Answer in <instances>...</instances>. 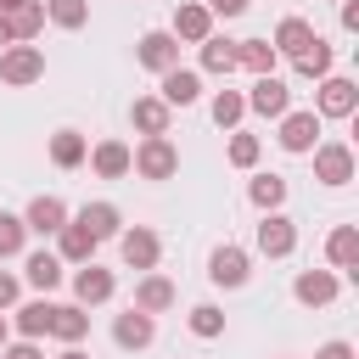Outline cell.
<instances>
[{"label":"cell","instance_id":"cell-1","mask_svg":"<svg viewBox=\"0 0 359 359\" xmlns=\"http://www.w3.org/2000/svg\"><path fill=\"white\" fill-rule=\"evenodd\" d=\"M45 79V50L34 45V39H11L6 50H0V84L6 90H28V84H39Z\"/></svg>","mask_w":359,"mask_h":359},{"label":"cell","instance_id":"cell-2","mask_svg":"<svg viewBox=\"0 0 359 359\" xmlns=\"http://www.w3.org/2000/svg\"><path fill=\"white\" fill-rule=\"evenodd\" d=\"M129 174H140V180H174L180 174V146L168 135H146L140 146H129Z\"/></svg>","mask_w":359,"mask_h":359},{"label":"cell","instance_id":"cell-3","mask_svg":"<svg viewBox=\"0 0 359 359\" xmlns=\"http://www.w3.org/2000/svg\"><path fill=\"white\" fill-rule=\"evenodd\" d=\"M353 107H359V84L342 79V73H325L320 90H314V112L320 118H353Z\"/></svg>","mask_w":359,"mask_h":359},{"label":"cell","instance_id":"cell-4","mask_svg":"<svg viewBox=\"0 0 359 359\" xmlns=\"http://www.w3.org/2000/svg\"><path fill=\"white\" fill-rule=\"evenodd\" d=\"M314 180L320 185H348L353 180V146L348 140H320L314 146Z\"/></svg>","mask_w":359,"mask_h":359},{"label":"cell","instance_id":"cell-5","mask_svg":"<svg viewBox=\"0 0 359 359\" xmlns=\"http://www.w3.org/2000/svg\"><path fill=\"white\" fill-rule=\"evenodd\" d=\"M247 275H252L247 247L224 241V247H213V252H208V280H213V286H247Z\"/></svg>","mask_w":359,"mask_h":359},{"label":"cell","instance_id":"cell-6","mask_svg":"<svg viewBox=\"0 0 359 359\" xmlns=\"http://www.w3.org/2000/svg\"><path fill=\"white\" fill-rule=\"evenodd\" d=\"M241 101H247V112H258V118H280V112H292V90H286L275 73H258L252 90H247Z\"/></svg>","mask_w":359,"mask_h":359},{"label":"cell","instance_id":"cell-7","mask_svg":"<svg viewBox=\"0 0 359 359\" xmlns=\"http://www.w3.org/2000/svg\"><path fill=\"white\" fill-rule=\"evenodd\" d=\"M252 241H258V252H264V258H292V247H297V224L275 208V213H264V219H258V236H252Z\"/></svg>","mask_w":359,"mask_h":359},{"label":"cell","instance_id":"cell-8","mask_svg":"<svg viewBox=\"0 0 359 359\" xmlns=\"http://www.w3.org/2000/svg\"><path fill=\"white\" fill-rule=\"evenodd\" d=\"M135 62H140V67H151V73H168V67H180V39H174L168 28H151V34H140Z\"/></svg>","mask_w":359,"mask_h":359},{"label":"cell","instance_id":"cell-9","mask_svg":"<svg viewBox=\"0 0 359 359\" xmlns=\"http://www.w3.org/2000/svg\"><path fill=\"white\" fill-rule=\"evenodd\" d=\"M275 140H280L286 151H297V157L314 151V146H320V112H314V107H309V112H280V135H275Z\"/></svg>","mask_w":359,"mask_h":359},{"label":"cell","instance_id":"cell-10","mask_svg":"<svg viewBox=\"0 0 359 359\" xmlns=\"http://www.w3.org/2000/svg\"><path fill=\"white\" fill-rule=\"evenodd\" d=\"M118 252H123V264H129V269H157L163 241H157V230L135 224V230H118Z\"/></svg>","mask_w":359,"mask_h":359},{"label":"cell","instance_id":"cell-11","mask_svg":"<svg viewBox=\"0 0 359 359\" xmlns=\"http://www.w3.org/2000/svg\"><path fill=\"white\" fill-rule=\"evenodd\" d=\"M337 292H342V280L331 269H297V280H292V297L303 309H325V303H337Z\"/></svg>","mask_w":359,"mask_h":359},{"label":"cell","instance_id":"cell-12","mask_svg":"<svg viewBox=\"0 0 359 359\" xmlns=\"http://www.w3.org/2000/svg\"><path fill=\"white\" fill-rule=\"evenodd\" d=\"M151 337H157V320H151V314H140L135 303H129V309L112 320V342H118V348H129V353L151 348Z\"/></svg>","mask_w":359,"mask_h":359},{"label":"cell","instance_id":"cell-13","mask_svg":"<svg viewBox=\"0 0 359 359\" xmlns=\"http://www.w3.org/2000/svg\"><path fill=\"white\" fill-rule=\"evenodd\" d=\"M180 45H202L208 34H213V11L202 6V0H180V11H174V28H168Z\"/></svg>","mask_w":359,"mask_h":359},{"label":"cell","instance_id":"cell-14","mask_svg":"<svg viewBox=\"0 0 359 359\" xmlns=\"http://www.w3.org/2000/svg\"><path fill=\"white\" fill-rule=\"evenodd\" d=\"M118 292V280H112V269H101L95 258L90 264H79V275H73V297L84 303V309H95V303H107Z\"/></svg>","mask_w":359,"mask_h":359},{"label":"cell","instance_id":"cell-15","mask_svg":"<svg viewBox=\"0 0 359 359\" xmlns=\"http://www.w3.org/2000/svg\"><path fill=\"white\" fill-rule=\"evenodd\" d=\"M174 297H180L174 280L157 275V269H146V275L135 280V309H140V314H163V309H174Z\"/></svg>","mask_w":359,"mask_h":359},{"label":"cell","instance_id":"cell-16","mask_svg":"<svg viewBox=\"0 0 359 359\" xmlns=\"http://www.w3.org/2000/svg\"><path fill=\"white\" fill-rule=\"evenodd\" d=\"M168 118H174V107L163 95H135V107H129V123L140 135H168Z\"/></svg>","mask_w":359,"mask_h":359},{"label":"cell","instance_id":"cell-17","mask_svg":"<svg viewBox=\"0 0 359 359\" xmlns=\"http://www.w3.org/2000/svg\"><path fill=\"white\" fill-rule=\"evenodd\" d=\"M22 224H28L34 236H56V230L67 224V202H62V196H34L28 213H22Z\"/></svg>","mask_w":359,"mask_h":359},{"label":"cell","instance_id":"cell-18","mask_svg":"<svg viewBox=\"0 0 359 359\" xmlns=\"http://www.w3.org/2000/svg\"><path fill=\"white\" fill-rule=\"evenodd\" d=\"M56 258H62V264H90V258H95V236H90L79 219H67V224L56 230Z\"/></svg>","mask_w":359,"mask_h":359},{"label":"cell","instance_id":"cell-19","mask_svg":"<svg viewBox=\"0 0 359 359\" xmlns=\"http://www.w3.org/2000/svg\"><path fill=\"white\" fill-rule=\"evenodd\" d=\"M325 258H331L337 269H348V280H359V230H353V224H337V230L325 236Z\"/></svg>","mask_w":359,"mask_h":359},{"label":"cell","instance_id":"cell-20","mask_svg":"<svg viewBox=\"0 0 359 359\" xmlns=\"http://www.w3.org/2000/svg\"><path fill=\"white\" fill-rule=\"evenodd\" d=\"M50 314H56V303H50V297H34V303H22V309L11 314V331L28 337V342H39V337H50Z\"/></svg>","mask_w":359,"mask_h":359},{"label":"cell","instance_id":"cell-21","mask_svg":"<svg viewBox=\"0 0 359 359\" xmlns=\"http://www.w3.org/2000/svg\"><path fill=\"white\" fill-rule=\"evenodd\" d=\"M275 56H303L309 45H314V22L309 17H280V28H275Z\"/></svg>","mask_w":359,"mask_h":359},{"label":"cell","instance_id":"cell-22","mask_svg":"<svg viewBox=\"0 0 359 359\" xmlns=\"http://www.w3.org/2000/svg\"><path fill=\"white\" fill-rule=\"evenodd\" d=\"M163 79V101L168 107H191L196 95H202V73L196 67H168V73H157Z\"/></svg>","mask_w":359,"mask_h":359},{"label":"cell","instance_id":"cell-23","mask_svg":"<svg viewBox=\"0 0 359 359\" xmlns=\"http://www.w3.org/2000/svg\"><path fill=\"white\" fill-rule=\"evenodd\" d=\"M50 337H56V342H84V337H90V309H84V303H56Z\"/></svg>","mask_w":359,"mask_h":359},{"label":"cell","instance_id":"cell-24","mask_svg":"<svg viewBox=\"0 0 359 359\" xmlns=\"http://www.w3.org/2000/svg\"><path fill=\"white\" fill-rule=\"evenodd\" d=\"M73 219H79V224H84L95 241H107V236H118V230H123V213H118L112 202H84Z\"/></svg>","mask_w":359,"mask_h":359},{"label":"cell","instance_id":"cell-25","mask_svg":"<svg viewBox=\"0 0 359 359\" xmlns=\"http://www.w3.org/2000/svg\"><path fill=\"white\" fill-rule=\"evenodd\" d=\"M22 280H28L34 292H56V286H62V258H56V252H28V258H22Z\"/></svg>","mask_w":359,"mask_h":359},{"label":"cell","instance_id":"cell-26","mask_svg":"<svg viewBox=\"0 0 359 359\" xmlns=\"http://www.w3.org/2000/svg\"><path fill=\"white\" fill-rule=\"evenodd\" d=\"M90 168H95L101 180H123V174H129V140H101V146L90 151Z\"/></svg>","mask_w":359,"mask_h":359},{"label":"cell","instance_id":"cell-27","mask_svg":"<svg viewBox=\"0 0 359 359\" xmlns=\"http://www.w3.org/2000/svg\"><path fill=\"white\" fill-rule=\"evenodd\" d=\"M202 73H219V79H230V73H236V39H224V34H208V39H202Z\"/></svg>","mask_w":359,"mask_h":359},{"label":"cell","instance_id":"cell-28","mask_svg":"<svg viewBox=\"0 0 359 359\" xmlns=\"http://www.w3.org/2000/svg\"><path fill=\"white\" fill-rule=\"evenodd\" d=\"M275 62H280V56H275L269 39H236V67H247L252 79H258V73H275Z\"/></svg>","mask_w":359,"mask_h":359},{"label":"cell","instance_id":"cell-29","mask_svg":"<svg viewBox=\"0 0 359 359\" xmlns=\"http://www.w3.org/2000/svg\"><path fill=\"white\" fill-rule=\"evenodd\" d=\"M84 157H90V140H84L79 129H56V135H50V163H56V168H79Z\"/></svg>","mask_w":359,"mask_h":359},{"label":"cell","instance_id":"cell-30","mask_svg":"<svg viewBox=\"0 0 359 359\" xmlns=\"http://www.w3.org/2000/svg\"><path fill=\"white\" fill-rule=\"evenodd\" d=\"M331 62H337V50H331V45H325L320 34H314V45H309L303 56H292L297 79H325V73H331Z\"/></svg>","mask_w":359,"mask_h":359},{"label":"cell","instance_id":"cell-31","mask_svg":"<svg viewBox=\"0 0 359 359\" xmlns=\"http://www.w3.org/2000/svg\"><path fill=\"white\" fill-rule=\"evenodd\" d=\"M6 22H11V39H39V28H45V0H22Z\"/></svg>","mask_w":359,"mask_h":359},{"label":"cell","instance_id":"cell-32","mask_svg":"<svg viewBox=\"0 0 359 359\" xmlns=\"http://www.w3.org/2000/svg\"><path fill=\"white\" fill-rule=\"evenodd\" d=\"M247 196H252V208H264V213H275V208L286 202V180H280V174H258V180L247 185Z\"/></svg>","mask_w":359,"mask_h":359},{"label":"cell","instance_id":"cell-33","mask_svg":"<svg viewBox=\"0 0 359 359\" xmlns=\"http://www.w3.org/2000/svg\"><path fill=\"white\" fill-rule=\"evenodd\" d=\"M45 17L56 28H84L90 22V0H45Z\"/></svg>","mask_w":359,"mask_h":359},{"label":"cell","instance_id":"cell-34","mask_svg":"<svg viewBox=\"0 0 359 359\" xmlns=\"http://www.w3.org/2000/svg\"><path fill=\"white\" fill-rule=\"evenodd\" d=\"M241 118H247V101H241V90H219V95H213V123H219V129H236Z\"/></svg>","mask_w":359,"mask_h":359},{"label":"cell","instance_id":"cell-35","mask_svg":"<svg viewBox=\"0 0 359 359\" xmlns=\"http://www.w3.org/2000/svg\"><path fill=\"white\" fill-rule=\"evenodd\" d=\"M236 168H252L258 157H264V140L258 135H247V129H230V151H224Z\"/></svg>","mask_w":359,"mask_h":359},{"label":"cell","instance_id":"cell-36","mask_svg":"<svg viewBox=\"0 0 359 359\" xmlns=\"http://www.w3.org/2000/svg\"><path fill=\"white\" fill-rule=\"evenodd\" d=\"M22 241H28L22 213H0V258H17V252H22Z\"/></svg>","mask_w":359,"mask_h":359},{"label":"cell","instance_id":"cell-37","mask_svg":"<svg viewBox=\"0 0 359 359\" xmlns=\"http://www.w3.org/2000/svg\"><path fill=\"white\" fill-rule=\"evenodd\" d=\"M191 331H196V337H219V331H224V314H219L213 303H196V309H191Z\"/></svg>","mask_w":359,"mask_h":359},{"label":"cell","instance_id":"cell-38","mask_svg":"<svg viewBox=\"0 0 359 359\" xmlns=\"http://www.w3.org/2000/svg\"><path fill=\"white\" fill-rule=\"evenodd\" d=\"M17 297H22V280L0 269V309H17Z\"/></svg>","mask_w":359,"mask_h":359},{"label":"cell","instance_id":"cell-39","mask_svg":"<svg viewBox=\"0 0 359 359\" xmlns=\"http://www.w3.org/2000/svg\"><path fill=\"white\" fill-rule=\"evenodd\" d=\"M0 359H45V353H39V342H28V337H22V342H6V348H0Z\"/></svg>","mask_w":359,"mask_h":359},{"label":"cell","instance_id":"cell-40","mask_svg":"<svg viewBox=\"0 0 359 359\" xmlns=\"http://www.w3.org/2000/svg\"><path fill=\"white\" fill-rule=\"evenodd\" d=\"M314 359H353V342H342V337H337V342H320Z\"/></svg>","mask_w":359,"mask_h":359},{"label":"cell","instance_id":"cell-41","mask_svg":"<svg viewBox=\"0 0 359 359\" xmlns=\"http://www.w3.org/2000/svg\"><path fill=\"white\" fill-rule=\"evenodd\" d=\"M208 11H213V17H241L247 0H208Z\"/></svg>","mask_w":359,"mask_h":359},{"label":"cell","instance_id":"cell-42","mask_svg":"<svg viewBox=\"0 0 359 359\" xmlns=\"http://www.w3.org/2000/svg\"><path fill=\"white\" fill-rule=\"evenodd\" d=\"M342 28L359 34V0H342Z\"/></svg>","mask_w":359,"mask_h":359},{"label":"cell","instance_id":"cell-43","mask_svg":"<svg viewBox=\"0 0 359 359\" xmlns=\"http://www.w3.org/2000/svg\"><path fill=\"white\" fill-rule=\"evenodd\" d=\"M56 359H90V353H84V348H79V342H67V348H62V353H56Z\"/></svg>","mask_w":359,"mask_h":359},{"label":"cell","instance_id":"cell-44","mask_svg":"<svg viewBox=\"0 0 359 359\" xmlns=\"http://www.w3.org/2000/svg\"><path fill=\"white\" fill-rule=\"evenodd\" d=\"M11 342V320H6V309H0V348Z\"/></svg>","mask_w":359,"mask_h":359},{"label":"cell","instance_id":"cell-45","mask_svg":"<svg viewBox=\"0 0 359 359\" xmlns=\"http://www.w3.org/2000/svg\"><path fill=\"white\" fill-rule=\"evenodd\" d=\"M0 45H11V22L6 17H0Z\"/></svg>","mask_w":359,"mask_h":359},{"label":"cell","instance_id":"cell-46","mask_svg":"<svg viewBox=\"0 0 359 359\" xmlns=\"http://www.w3.org/2000/svg\"><path fill=\"white\" fill-rule=\"evenodd\" d=\"M17 6H22V0H0V17H11V11H17Z\"/></svg>","mask_w":359,"mask_h":359}]
</instances>
